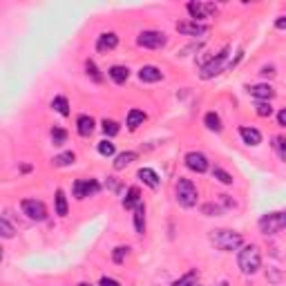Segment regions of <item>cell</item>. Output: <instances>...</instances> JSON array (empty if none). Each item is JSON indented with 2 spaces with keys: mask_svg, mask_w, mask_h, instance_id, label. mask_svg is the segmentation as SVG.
<instances>
[{
  "mask_svg": "<svg viewBox=\"0 0 286 286\" xmlns=\"http://www.w3.org/2000/svg\"><path fill=\"white\" fill-rule=\"evenodd\" d=\"M237 264H239V271H242L244 275H255V273L262 268V253H259V248H257L255 244L244 246L237 255Z\"/></svg>",
  "mask_w": 286,
  "mask_h": 286,
  "instance_id": "6da1fadb",
  "label": "cell"
},
{
  "mask_svg": "<svg viewBox=\"0 0 286 286\" xmlns=\"http://www.w3.org/2000/svg\"><path fill=\"white\" fill-rule=\"evenodd\" d=\"M210 242L223 253H230V251H237L239 246L244 244L242 235L235 233V230H226V228H219V230H213L210 233Z\"/></svg>",
  "mask_w": 286,
  "mask_h": 286,
  "instance_id": "7a4b0ae2",
  "label": "cell"
},
{
  "mask_svg": "<svg viewBox=\"0 0 286 286\" xmlns=\"http://www.w3.org/2000/svg\"><path fill=\"white\" fill-rule=\"evenodd\" d=\"M197 188H194V184L190 179H179L177 181V201H179V206H184V208H192V206H197Z\"/></svg>",
  "mask_w": 286,
  "mask_h": 286,
  "instance_id": "3957f363",
  "label": "cell"
},
{
  "mask_svg": "<svg viewBox=\"0 0 286 286\" xmlns=\"http://www.w3.org/2000/svg\"><path fill=\"white\" fill-rule=\"evenodd\" d=\"M165 43H168V38H165L163 32H155V30L141 32L139 38H136V45L146 49H161Z\"/></svg>",
  "mask_w": 286,
  "mask_h": 286,
  "instance_id": "277c9868",
  "label": "cell"
},
{
  "mask_svg": "<svg viewBox=\"0 0 286 286\" xmlns=\"http://www.w3.org/2000/svg\"><path fill=\"white\" fill-rule=\"evenodd\" d=\"M284 228V215L282 213H268L259 219V230L264 235H275Z\"/></svg>",
  "mask_w": 286,
  "mask_h": 286,
  "instance_id": "5b68a950",
  "label": "cell"
},
{
  "mask_svg": "<svg viewBox=\"0 0 286 286\" xmlns=\"http://www.w3.org/2000/svg\"><path fill=\"white\" fill-rule=\"evenodd\" d=\"M20 208H23V213L30 219H34V222H45L47 219V208H45V204L38 201V199H25L23 204H20Z\"/></svg>",
  "mask_w": 286,
  "mask_h": 286,
  "instance_id": "8992f818",
  "label": "cell"
},
{
  "mask_svg": "<svg viewBox=\"0 0 286 286\" xmlns=\"http://www.w3.org/2000/svg\"><path fill=\"white\" fill-rule=\"evenodd\" d=\"M226 59H228V47H223L222 52H219L217 56L210 61V63H206L204 67H201V78H204V81H208V78L217 76V74L223 69V63H226Z\"/></svg>",
  "mask_w": 286,
  "mask_h": 286,
  "instance_id": "52a82bcc",
  "label": "cell"
},
{
  "mask_svg": "<svg viewBox=\"0 0 286 286\" xmlns=\"http://www.w3.org/2000/svg\"><path fill=\"white\" fill-rule=\"evenodd\" d=\"M98 190H101V186H98V181L94 179H78L76 184H74V197L76 199H85V197H92V194H96Z\"/></svg>",
  "mask_w": 286,
  "mask_h": 286,
  "instance_id": "ba28073f",
  "label": "cell"
},
{
  "mask_svg": "<svg viewBox=\"0 0 286 286\" xmlns=\"http://www.w3.org/2000/svg\"><path fill=\"white\" fill-rule=\"evenodd\" d=\"M184 161H186V168L192 170V172H199V175L208 170V159L201 152H188Z\"/></svg>",
  "mask_w": 286,
  "mask_h": 286,
  "instance_id": "9c48e42d",
  "label": "cell"
},
{
  "mask_svg": "<svg viewBox=\"0 0 286 286\" xmlns=\"http://www.w3.org/2000/svg\"><path fill=\"white\" fill-rule=\"evenodd\" d=\"M248 94L253 98H259V101H271L275 96V90L268 85V83H259V85H251L248 88Z\"/></svg>",
  "mask_w": 286,
  "mask_h": 286,
  "instance_id": "30bf717a",
  "label": "cell"
},
{
  "mask_svg": "<svg viewBox=\"0 0 286 286\" xmlns=\"http://www.w3.org/2000/svg\"><path fill=\"white\" fill-rule=\"evenodd\" d=\"M177 32L179 34H186V36H204L208 32V27L201 23H177Z\"/></svg>",
  "mask_w": 286,
  "mask_h": 286,
  "instance_id": "8fae6325",
  "label": "cell"
},
{
  "mask_svg": "<svg viewBox=\"0 0 286 286\" xmlns=\"http://www.w3.org/2000/svg\"><path fill=\"white\" fill-rule=\"evenodd\" d=\"M139 78L143 83H157L163 78V74H161V69L155 67V65H143V67L139 69Z\"/></svg>",
  "mask_w": 286,
  "mask_h": 286,
  "instance_id": "7c38bea8",
  "label": "cell"
},
{
  "mask_svg": "<svg viewBox=\"0 0 286 286\" xmlns=\"http://www.w3.org/2000/svg\"><path fill=\"white\" fill-rule=\"evenodd\" d=\"M239 134H242L244 143H248V146H259V143H262V132L255 130V127L242 126L239 127Z\"/></svg>",
  "mask_w": 286,
  "mask_h": 286,
  "instance_id": "4fadbf2b",
  "label": "cell"
},
{
  "mask_svg": "<svg viewBox=\"0 0 286 286\" xmlns=\"http://www.w3.org/2000/svg\"><path fill=\"white\" fill-rule=\"evenodd\" d=\"M119 45V36L112 34V32H107V34H101L96 40V49L98 52H110V49H114Z\"/></svg>",
  "mask_w": 286,
  "mask_h": 286,
  "instance_id": "5bb4252c",
  "label": "cell"
},
{
  "mask_svg": "<svg viewBox=\"0 0 286 286\" xmlns=\"http://www.w3.org/2000/svg\"><path fill=\"white\" fill-rule=\"evenodd\" d=\"M76 130L81 136H90L94 132V119L88 117V114H81V117L76 119Z\"/></svg>",
  "mask_w": 286,
  "mask_h": 286,
  "instance_id": "9a60e30c",
  "label": "cell"
},
{
  "mask_svg": "<svg viewBox=\"0 0 286 286\" xmlns=\"http://www.w3.org/2000/svg\"><path fill=\"white\" fill-rule=\"evenodd\" d=\"M186 9H188V14L194 18V23L208 18V9H206L204 2H188V5H186Z\"/></svg>",
  "mask_w": 286,
  "mask_h": 286,
  "instance_id": "2e32d148",
  "label": "cell"
},
{
  "mask_svg": "<svg viewBox=\"0 0 286 286\" xmlns=\"http://www.w3.org/2000/svg\"><path fill=\"white\" fill-rule=\"evenodd\" d=\"M107 74H110L112 81L121 85V83H126V81H127V76H130V69L123 67V65H112V67L107 69Z\"/></svg>",
  "mask_w": 286,
  "mask_h": 286,
  "instance_id": "e0dca14e",
  "label": "cell"
},
{
  "mask_svg": "<svg viewBox=\"0 0 286 286\" xmlns=\"http://www.w3.org/2000/svg\"><path fill=\"white\" fill-rule=\"evenodd\" d=\"M139 179L143 181L146 186H150V188H159V175H157L155 170H150V168H141L139 170Z\"/></svg>",
  "mask_w": 286,
  "mask_h": 286,
  "instance_id": "ac0fdd59",
  "label": "cell"
},
{
  "mask_svg": "<svg viewBox=\"0 0 286 286\" xmlns=\"http://www.w3.org/2000/svg\"><path fill=\"white\" fill-rule=\"evenodd\" d=\"M141 204V192H139V188H134V186H132V188H127V194L126 197H123V208H136V206Z\"/></svg>",
  "mask_w": 286,
  "mask_h": 286,
  "instance_id": "d6986e66",
  "label": "cell"
},
{
  "mask_svg": "<svg viewBox=\"0 0 286 286\" xmlns=\"http://www.w3.org/2000/svg\"><path fill=\"white\" fill-rule=\"evenodd\" d=\"M134 228L139 235L146 233V206L143 204H139L134 208Z\"/></svg>",
  "mask_w": 286,
  "mask_h": 286,
  "instance_id": "ffe728a7",
  "label": "cell"
},
{
  "mask_svg": "<svg viewBox=\"0 0 286 286\" xmlns=\"http://www.w3.org/2000/svg\"><path fill=\"white\" fill-rule=\"evenodd\" d=\"M143 121H146V112H141V110L127 112V127H130V130H136L139 126H143Z\"/></svg>",
  "mask_w": 286,
  "mask_h": 286,
  "instance_id": "44dd1931",
  "label": "cell"
},
{
  "mask_svg": "<svg viewBox=\"0 0 286 286\" xmlns=\"http://www.w3.org/2000/svg\"><path fill=\"white\" fill-rule=\"evenodd\" d=\"M204 123L208 130L213 132H222V119H219V114H215V112H208L204 117Z\"/></svg>",
  "mask_w": 286,
  "mask_h": 286,
  "instance_id": "7402d4cb",
  "label": "cell"
},
{
  "mask_svg": "<svg viewBox=\"0 0 286 286\" xmlns=\"http://www.w3.org/2000/svg\"><path fill=\"white\" fill-rule=\"evenodd\" d=\"M134 159H136V152H121V155L117 157V161H114V170H123L126 165H130Z\"/></svg>",
  "mask_w": 286,
  "mask_h": 286,
  "instance_id": "603a6c76",
  "label": "cell"
},
{
  "mask_svg": "<svg viewBox=\"0 0 286 286\" xmlns=\"http://www.w3.org/2000/svg\"><path fill=\"white\" fill-rule=\"evenodd\" d=\"M52 107L59 112L61 117H69V103H67V98H65V96H56V98H54Z\"/></svg>",
  "mask_w": 286,
  "mask_h": 286,
  "instance_id": "cb8c5ba5",
  "label": "cell"
},
{
  "mask_svg": "<svg viewBox=\"0 0 286 286\" xmlns=\"http://www.w3.org/2000/svg\"><path fill=\"white\" fill-rule=\"evenodd\" d=\"M56 215H61V217L67 215V197L63 190H56Z\"/></svg>",
  "mask_w": 286,
  "mask_h": 286,
  "instance_id": "d4e9b609",
  "label": "cell"
},
{
  "mask_svg": "<svg viewBox=\"0 0 286 286\" xmlns=\"http://www.w3.org/2000/svg\"><path fill=\"white\" fill-rule=\"evenodd\" d=\"M172 286H197V271L186 273L184 277H179V280L172 282Z\"/></svg>",
  "mask_w": 286,
  "mask_h": 286,
  "instance_id": "484cf974",
  "label": "cell"
},
{
  "mask_svg": "<svg viewBox=\"0 0 286 286\" xmlns=\"http://www.w3.org/2000/svg\"><path fill=\"white\" fill-rule=\"evenodd\" d=\"M76 161V155L74 152H63V155L54 157V165H59V168H65V165H72Z\"/></svg>",
  "mask_w": 286,
  "mask_h": 286,
  "instance_id": "4316f807",
  "label": "cell"
},
{
  "mask_svg": "<svg viewBox=\"0 0 286 286\" xmlns=\"http://www.w3.org/2000/svg\"><path fill=\"white\" fill-rule=\"evenodd\" d=\"M52 141H54V146H63L65 141H67V132L63 127H52Z\"/></svg>",
  "mask_w": 286,
  "mask_h": 286,
  "instance_id": "83f0119b",
  "label": "cell"
},
{
  "mask_svg": "<svg viewBox=\"0 0 286 286\" xmlns=\"http://www.w3.org/2000/svg\"><path fill=\"white\" fill-rule=\"evenodd\" d=\"M255 112H257V117L266 119V117H271V114H273V107H271V103H268V101H259L255 105Z\"/></svg>",
  "mask_w": 286,
  "mask_h": 286,
  "instance_id": "f1b7e54d",
  "label": "cell"
},
{
  "mask_svg": "<svg viewBox=\"0 0 286 286\" xmlns=\"http://www.w3.org/2000/svg\"><path fill=\"white\" fill-rule=\"evenodd\" d=\"M213 177H215L217 181H222L223 186H230V184H233V177L228 175L226 170H222V168H215V170H213Z\"/></svg>",
  "mask_w": 286,
  "mask_h": 286,
  "instance_id": "f546056e",
  "label": "cell"
},
{
  "mask_svg": "<svg viewBox=\"0 0 286 286\" xmlns=\"http://www.w3.org/2000/svg\"><path fill=\"white\" fill-rule=\"evenodd\" d=\"M101 126H103V132H105L107 136H117L119 134V123L117 121H110V119H105Z\"/></svg>",
  "mask_w": 286,
  "mask_h": 286,
  "instance_id": "4dcf8cb0",
  "label": "cell"
},
{
  "mask_svg": "<svg viewBox=\"0 0 286 286\" xmlns=\"http://www.w3.org/2000/svg\"><path fill=\"white\" fill-rule=\"evenodd\" d=\"M275 150H277V157H280L282 161H286V139L284 136H275Z\"/></svg>",
  "mask_w": 286,
  "mask_h": 286,
  "instance_id": "1f68e13d",
  "label": "cell"
},
{
  "mask_svg": "<svg viewBox=\"0 0 286 286\" xmlns=\"http://www.w3.org/2000/svg\"><path fill=\"white\" fill-rule=\"evenodd\" d=\"M85 69H88V76H92L94 83H101L103 81V76L98 74V67L94 65V61H88V63H85Z\"/></svg>",
  "mask_w": 286,
  "mask_h": 286,
  "instance_id": "d6a6232c",
  "label": "cell"
},
{
  "mask_svg": "<svg viewBox=\"0 0 286 286\" xmlns=\"http://www.w3.org/2000/svg\"><path fill=\"white\" fill-rule=\"evenodd\" d=\"M98 155L112 157L114 155V143H110V141H101V143H98Z\"/></svg>",
  "mask_w": 286,
  "mask_h": 286,
  "instance_id": "836d02e7",
  "label": "cell"
},
{
  "mask_svg": "<svg viewBox=\"0 0 286 286\" xmlns=\"http://www.w3.org/2000/svg\"><path fill=\"white\" fill-rule=\"evenodd\" d=\"M201 213L208 215V217H217V215L222 213V208H219L217 204H204L201 206Z\"/></svg>",
  "mask_w": 286,
  "mask_h": 286,
  "instance_id": "e575fe53",
  "label": "cell"
},
{
  "mask_svg": "<svg viewBox=\"0 0 286 286\" xmlns=\"http://www.w3.org/2000/svg\"><path fill=\"white\" fill-rule=\"evenodd\" d=\"M0 230H2V237H5V239L14 237V228L9 226V222H7V217H2V219H0Z\"/></svg>",
  "mask_w": 286,
  "mask_h": 286,
  "instance_id": "d590c367",
  "label": "cell"
},
{
  "mask_svg": "<svg viewBox=\"0 0 286 286\" xmlns=\"http://www.w3.org/2000/svg\"><path fill=\"white\" fill-rule=\"evenodd\" d=\"M126 255H127V248L126 246H119V248H114V255H112V259H114V264H121L123 259H126Z\"/></svg>",
  "mask_w": 286,
  "mask_h": 286,
  "instance_id": "8d00e7d4",
  "label": "cell"
},
{
  "mask_svg": "<svg viewBox=\"0 0 286 286\" xmlns=\"http://www.w3.org/2000/svg\"><path fill=\"white\" fill-rule=\"evenodd\" d=\"M101 286H121L117 280H112V277H101Z\"/></svg>",
  "mask_w": 286,
  "mask_h": 286,
  "instance_id": "74e56055",
  "label": "cell"
},
{
  "mask_svg": "<svg viewBox=\"0 0 286 286\" xmlns=\"http://www.w3.org/2000/svg\"><path fill=\"white\" fill-rule=\"evenodd\" d=\"M277 121H280L282 127H286V107H284V110H280V114H277Z\"/></svg>",
  "mask_w": 286,
  "mask_h": 286,
  "instance_id": "f35d334b",
  "label": "cell"
},
{
  "mask_svg": "<svg viewBox=\"0 0 286 286\" xmlns=\"http://www.w3.org/2000/svg\"><path fill=\"white\" fill-rule=\"evenodd\" d=\"M275 27L277 30H286V16H282V18L275 20Z\"/></svg>",
  "mask_w": 286,
  "mask_h": 286,
  "instance_id": "ab89813d",
  "label": "cell"
},
{
  "mask_svg": "<svg viewBox=\"0 0 286 286\" xmlns=\"http://www.w3.org/2000/svg\"><path fill=\"white\" fill-rule=\"evenodd\" d=\"M262 74H264V76H273V74H275V67H273V65H268V67H262Z\"/></svg>",
  "mask_w": 286,
  "mask_h": 286,
  "instance_id": "60d3db41",
  "label": "cell"
},
{
  "mask_svg": "<svg viewBox=\"0 0 286 286\" xmlns=\"http://www.w3.org/2000/svg\"><path fill=\"white\" fill-rule=\"evenodd\" d=\"M282 215H284V228H286V213H282Z\"/></svg>",
  "mask_w": 286,
  "mask_h": 286,
  "instance_id": "b9f144b4",
  "label": "cell"
},
{
  "mask_svg": "<svg viewBox=\"0 0 286 286\" xmlns=\"http://www.w3.org/2000/svg\"><path fill=\"white\" fill-rule=\"evenodd\" d=\"M219 286H228V282H222V284H219Z\"/></svg>",
  "mask_w": 286,
  "mask_h": 286,
  "instance_id": "7bdbcfd3",
  "label": "cell"
},
{
  "mask_svg": "<svg viewBox=\"0 0 286 286\" xmlns=\"http://www.w3.org/2000/svg\"><path fill=\"white\" fill-rule=\"evenodd\" d=\"M78 286H92V284H78Z\"/></svg>",
  "mask_w": 286,
  "mask_h": 286,
  "instance_id": "ee69618b",
  "label": "cell"
}]
</instances>
